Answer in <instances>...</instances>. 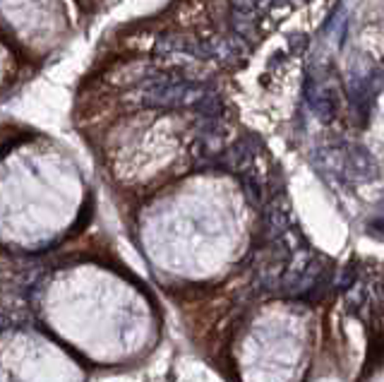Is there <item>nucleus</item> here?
<instances>
[{"label":"nucleus","mask_w":384,"mask_h":382,"mask_svg":"<svg viewBox=\"0 0 384 382\" xmlns=\"http://www.w3.org/2000/svg\"><path fill=\"white\" fill-rule=\"evenodd\" d=\"M356 281H358V272H356V265H353V262H348L346 267L338 269V274H336V289L348 291L353 284H356Z\"/></svg>","instance_id":"423d86ee"},{"label":"nucleus","mask_w":384,"mask_h":382,"mask_svg":"<svg viewBox=\"0 0 384 382\" xmlns=\"http://www.w3.org/2000/svg\"><path fill=\"white\" fill-rule=\"evenodd\" d=\"M343 173H348L356 180H372L380 169L370 152L363 144H351L346 147V164H343Z\"/></svg>","instance_id":"f257e3e1"},{"label":"nucleus","mask_w":384,"mask_h":382,"mask_svg":"<svg viewBox=\"0 0 384 382\" xmlns=\"http://www.w3.org/2000/svg\"><path fill=\"white\" fill-rule=\"evenodd\" d=\"M382 289H384V284H382Z\"/></svg>","instance_id":"9b49d317"},{"label":"nucleus","mask_w":384,"mask_h":382,"mask_svg":"<svg viewBox=\"0 0 384 382\" xmlns=\"http://www.w3.org/2000/svg\"><path fill=\"white\" fill-rule=\"evenodd\" d=\"M231 24H233V32L240 39H255L257 34V17L250 8H236L231 12Z\"/></svg>","instance_id":"20e7f679"},{"label":"nucleus","mask_w":384,"mask_h":382,"mask_svg":"<svg viewBox=\"0 0 384 382\" xmlns=\"http://www.w3.org/2000/svg\"><path fill=\"white\" fill-rule=\"evenodd\" d=\"M252 159H255V147H250L247 140H238L233 147H229L224 164L231 171H247L252 166Z\"/></svg>","instance_id":"7ed1b4c3"},{"label":"nucleus","mask_w":384,"mask_h":382,"mask_svg":"<svg viewBox=\"0 0 384 382\" xmlns=\"http://www.w3.org/2000/svg\"><path fill=\"white\" fill-rule=\"evenodd\" d=\"M288 219H291V212H288V202L281 195H274V200L267 207V233L269 238H281V236L288 231Z\"/></svg>","instance_id":"f03ea898"},{"label":"nucleus","mask_w":384,"mask_h":382,"mask_svg":"<svg viewBox=\"0 0 384 382\" xmlns=\"http://www.w3.org/2000/svg\"><path fill=\"white\" fill-rule=\"evenodd\" d=\"M288 44H291V51H296V53H303L305 51V46H307V37H291L288 39Z\"/></svg>","instance_id":"6e6552de"},{"label":"nucleus","mask_w":384,"mask_h":382,"mask_svg":"<svg viewBox=\"0 0 384 382\" xmlns=\"http://www.w3.org/2000/svg\"><path fill=\"white\" fill-rule=\"evenodd\" d=\"M231 3H233L236 8H252V3H255V0H231Z\"/></svg>","instance_id":"9d476101"},{"label":"nucleus","mask_w":384,"mask_h":382,"mask_svg":"<svg viewBox=\"0 0 384 382\" xmlns=\"http://www.w3.org/2000/svg\"><path fill=\"white\" fill-rule=\"evenodd\" d=\"M242 190H245L247 200L252 204H262V195H265V188H262V180L257 178L255 173H245L242 175Z\"/></svg>","instance_id":"39448f33"},{"label":"nucleus","mask_w":384,"mask_h":382,"mask_svg":"<svg viewBox=\"0 0 384 382\" xmlns=\"http://www.w3.org/2000/svg\"><path fill=\"white\" fill-rule=\"evenodd\" d=\"M348 305H351L353 310L361 308L363 303H365V289H363L361 284H353L351 289H348V296H346Z\"/></svg>","instance_id":"0eeeda50"},{"label":"nucleus","mask_w":384,"mask_h":382,"mask_svg":"<svg viewBox=\"0 0 384 382\" xmlns=\"http://www.w3.org/2000/svg\"><path fill=\"white\" fill-rule=\"evenodd\" d=\"M279 3H284V0H257L260 8H271V5H279Z\"/></svg>","instance_id":"1a4fd4ad"}]
</instances>
